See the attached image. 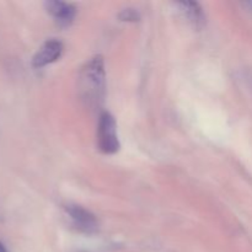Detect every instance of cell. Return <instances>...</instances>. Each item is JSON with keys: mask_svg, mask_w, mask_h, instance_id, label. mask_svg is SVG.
Here are the masks:
<instances>
[{"mask_svg": "<svg viewBox=\"0 0 252 252\" xmlns=\"http://www.w3.org/2000/svg\"><path fill=\"white\" fill-rule=\"evenodd\" d=\"M105 62L101 56H95L85 64L80 73L81 95L89 103H98L105 95Z\"/></svg>", "mask_w": 252, "mask_h": 252, "instance_id": "6da1fadb", "label": "cell"}, {"mask_svg": "<svg viewBox=\"0 0 252 252\" xmlns=\"http://www.w3.org/2000/svg\"><path fill=\"white\" fill-rule=\"evenodd\" d=\"M97 147L103 154H115L120 150V140L117 134V125L110 112H102L97 125Z\"/></svg>", "mask_w": 252, "mask_h": 252, "instance_id": "7a4b0ae2", "label": "cell"}, {"mask_svg": "<svg viewBox=\"0 0 252 252\" xmlns=\"http://www.w3.org/2000/svg\"><path fill=\"white\" fill-rule=\"evenodd\" d=\"M65 211L76 230L84 234H95L98 230L97 218L84 207L79 204H68Z\"/></svg>", "mask_w": 252, "mask_h": 252, "instance_id": "3957f363", "label": "cell"}, {"mask_svg": "<svg viewBox=\"0 0 252 252\" xmlns=\"http://www.w3.org/2000/svg\"><path fill=\"white\" fill-rule=\"evenodd\" d=\"M63 53V43L58 39H48L41 46L32 58L33 68H43L48 64L54 63L61 58Z\"/></svg>", "mask_w": 252, "mask_h": 252, "instance_id": "277c9868", "label": "cell"}, {"mask_svg": "<svg viewBox=\"0 0 252 252\" xmlns=\"http://www.w3.org/2000/svg\"><path fill=\"white\" fill-rule=\"evenodd\" d=\"M46 9L52 15L57 24L61 27L70 26L76 15V9L74 5L61 0H49L46 2Z\"/></svg>", "mask_w": 252, "mask_h": 252, "instance_id": "5b68a950", "label": "cell"}, {"mask_svg": "<svg viewBox=\"0 0 252 252\" xmlns=\"http://www.w3.org/2000/svg\"><path fill=\"white\" fill-rule=\"evenodd\" d=\"M177 7L180 9L181 14L187 19L189 24L193 25L196 29H201L206 24V15L201 5L196 1H177Z\"/></svg>", "mask_w": 252, "mask_h": 252, "instance_id": "8992f818", "label": "cell"}, {"mask_svg": "<svg viewBox=\"0 0 252 252\" xmlns=\"http://www.w3.org/2000/svg\"><path fill=\"white\" fill-rule=\"evenodd\" d=\"M120 19L122 20V21L137 22L140 20V15L135 9H125L122 10V12L120 14Z\"/></svg>", "mask_w": 252, "mask_h": 252, "instance_id": "52a82bcc", "label": "cell"}, {"mask_svg": "<svg viewBox=\"0 0 252 252\" xmlns=\"http://www.w3.org/2000/svg\"><path fill=\"white\" fill-rule=\"evenodd\" d=\"M0 252H9V251H7V249L5 248L4 244H2V243H0Z\"/></svg>", "mask_w": 252, "mask_h": 252, "instance_id": "ba28073f", "label": "cell"}]
</instances>
